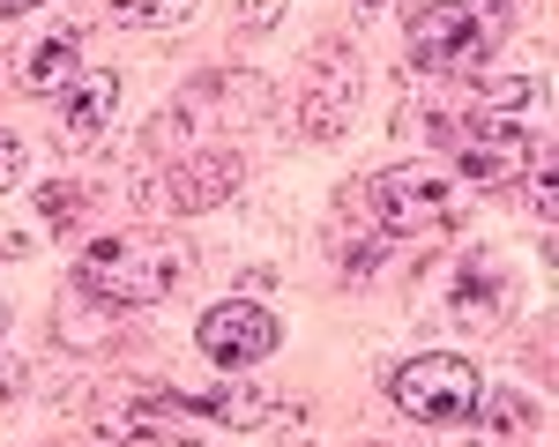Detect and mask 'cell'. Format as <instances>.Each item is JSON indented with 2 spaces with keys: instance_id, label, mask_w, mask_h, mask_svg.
I'll return each mask as SVG.
<instances>
[{
  "instance_id": "obj_1",
  "label": "cell",
  "mask_w": 559,
  "mask_h": 447,
  "mask_svg": "<svg viewBox=\"0 0 559 447\" xmlns=\"http://www.w3.org/2000/svg\"><path fill=\"white\" fill-rule=\"evenodd\" d=\"M187 268H194V254L165 231H112V239L83 246L75 283H83V299H105V306H157L165 291L187 283Z\"/></svg>"
},
{
  "instance_id": "obj_2",
  "label": "cell",
  "mask_w": 559,
  "mask_h": 447,
  "mask_svg": "<svg viewBox=\"0 0 559 447\" xmlns=\"http://www.w3.org/2000/svg\"><path fill=\"white\" fill-rule=\"evenodd\" d=\"M508 23H515V0H426L411 15L403 45L426 75H471L477 60L508 38Z\"/></svg>"
},
{
  "instance_id": "obj_3",
  "label": "cell",
  "mask_w": 559,
  "mask_h": 447,
  "mask_svg": "<svg viewBox=\"0 0 559 447\" xmlns=\"http://www.w3.org/2000/svg\"><path fill=\"white\" fill-rule=\"evenodd\" d=\"M358 224H373L381 239H403V231H432V224L455 217V179L426 172V165H388V172L358 179L344 202Z\"/></svg>"
},
{
  "instance_id": "obj_4",
  "label": "cell",
  "mask_w": 559,
  "mask_h": 447,
  "mask_svg": "<svg viewBox=\"0 0 559 447\" xmlns=\"http://www.w3.org/2000/svg\"><path fill=\"white\" fill-rule=\"evenodd\" d=\"M388 396H395L403 418H418V425H463V418H477V402H485V380H477L471 358L426 351V358H411V365H395Z\"/></svg>"
},
{
  "instance_id": "obj_5",
  "label": "cell",
  "mask_w": 559,
  "mask_h": 447,
  "mask_svg": "<svg viewBox=\"0 0 559 447\" xmlns=\"http://www.w3.org/2000/svg\"><path fill=\"white\" fill-rule=\"evenodd\" d=\"M440 134L455 142V179H471V186H508L530 172V142L515 120L471 112V120H440Z\"/></svg>"
},
{
  "instance_id": "obj_6",
  "label": "cell",
  "mask_w": 559,
  "mask_h": 447,
  "mask_svg": "<svg viewBox=\"0 0 559 447\" xmlns=\"http://www.w3.org/2000/svg\"><path fill=\"white\" fill-rule=\"evenodd\" d=\"M350 105H358V52L344 38H329L313 60H306V89H299V128L313 142H329V134H344Z\"/></svg>"
},
{
  "instance_id": "obj_7",
  "label": "cell",
  "mask_w": 559,
  "mask_h": 447,
  "mask_svg": "<svg viewBox=\"0 0 559 447\" xmlns=\"http://www.w3.org/2000/svg\"><path fill=\"white\" fill-rule=\"evenodd\" d=\"M194 336H202V358H210V365H254V358H269L276 343H284L276 313L254 306V299H224V306H210Z\"/></svg>"
},
{
  "instance_id": "obj_8",
  "label": "cell",
  "mask_w": 559,
  "mask_h": 447,
  "mask_svg": "<svg viewBox=\"0 0 559 447\" xmlns=\"http://www.w3.org/2000/svg\"><path fill=\"white\" fill-rule=\"evenodd\" d=\"M179 396L165 388H142V380H120L112 396L90 410V425H97V440H150V433H165L173 425Z\"/></svg>"
},
{
  "instance_id": "obj_9",
  "label": "cell",
  "mask_w": 559,
  "mask_h": 447,
  "mask_svg": "<svg viewBox=\"0 0 559 447\" xmlns=\"http://www.w3.org/2000/svg\"><path fill=\"white\" fill-rule=\"evenodd\" d=\"M112 105H120V75L112 68H97V75H75L68 83V105H60V142L68 149H90L105 120H112Z\"/></svg>"
},
{
  "instance_id": "obj_10",
  "label": "cell",
  "mask_w": 559,
  "mask_h": 447,
  "mask_svg": "<svg viewBox=\"0 0 559 447\" xmlns=\"http://www.w3.org/2000/svg\"><path fill=\"white\" fill-rule=\"evenodd\" d=\"M231 186H239V157L231 149H194L187 165H173V209L179 217H202Z\"/></svg>"
},
{
  "instance_id": "obj_11",
  "label": "cell",
  "mask_w": 559,
  "mask_h": 447,
  "mask_svg": "<svg viewBox=\"0 0 559 447\" xmlns=\"http://www.w3.org/2000/svg\"><path fill=\"white\" fill-rule=\"evenodd\" d=\"M75 68H83V38H75V31H60V38H45L38 52H23V83L31 89L75 83Z\"/></svg>"
},
{
  "instance_id": "obj_12",
  "label": "cell",
  "mask_w": 559,
  "mask_h": 447,
  "mask_svg": "<svg viewBox=\"0 0 559 447\" xmlns=\"http://www.w3.org/2000/svg\"><path fill=\"white\" fill-rule=\"evenodd\" d=\"M187 410H202V418H224V425H261L269 418V396L261 388H210V396H194Z\"/></svg>"
},
{
  "instance_id": "obj_13",
  "label": "cell",
  "mask_w": 559,
  "mask_h": 447,
  "mask_svg": "<svg viewBox=\"0 0 559 447\" xmlns=\"http://www.w3.org/2000/svg\"><path fill=\"white\" fill-rule=\"evenodd\" d=\"M194 8H202V0H120V23H157V31H173Z\"/></svg>"
},
{
  "instance_id": "obj_14",
  "label": "cell",
  "mask_w": 559,
  "mask_h": 447,
  "mask_svg": "<svg viewBox=\"0 0 559 447\" xmlns=\"http://www.w3.org/2000/svg\"><path fill=\"white\" fill-rule=\"evenodd\" d=\"M83 209H90L83 186H45V194H38V217L52 224V231H75V217H83Z\"/></svg>"
},
{
  "instance_id": "obj_15",
  "label": "cell",
  "mask_w": 559,
  "mask_h": 447,
  "mask_svg": "<svg viewBox=\"0 0 559 447\" xmlns=\"http://www.w3.org/2000/svg\"><path fill=\"white\" fill-rule=\"evenodd\" d=\"M15 179H23V142H15V134L0 128V194H8Z\"/></svg>"
},
{
  "instance_id": "obj_16",
  "label": "cell",
  "mask_w": 559,
  "mask_h": 447,
  "mask_svg": "<svg viewBox=\"0 0 559 447\" xmlns=\"http://www.w3.org/2000/svg\"><path fill=\"white\" fill-rule=\"evenodd\" d=\"M239 15H247V23H276V15H284V0H239Z\"/></svg>"
},
{
  "instance_id": "obj_17",
  "label": "cell",
  "mask_w": 559,
  "mask_h": 447,
  "mask_svg": "<svg viewBox=\"0 0 559 447\" xmlns=\"http://www.w3.org/2000/svg\"><path fill=\"white\" fill-rule=\"evenodd\" d=\"M31 8H38V0H0V15H31Z\"/></svg>"
}]
</instances>
